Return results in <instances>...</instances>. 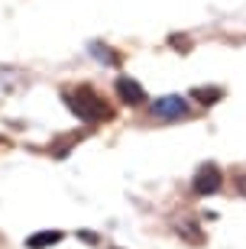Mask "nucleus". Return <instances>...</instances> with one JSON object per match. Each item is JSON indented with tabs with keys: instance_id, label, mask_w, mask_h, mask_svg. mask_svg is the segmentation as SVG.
<instances>
[{
	"instance_id": "39448f33",
	"label": "nucleus",
	"mask_w": 246,
	"mask_h": 249,
	"mask_svg": "<svg viewBox=\"0 0 246 249\" xmlns=\"http://www.w3.org/2000/svg\"><path fill=\"white\" fill-rule=\"evenodd\" d=\"M88 55H91V58H97V62L104 65V68H117V65L123 62V58H120V52H117V49L104 46L100 39H94V42H88Z\"/></svg>"
},
{
	"instance_id": "f03ea898",
	"label": "nucleus",
	"mask_w": 246,
	"mask_h": 249,
	"mask_svg": "<svg viewBox=\"0 0 246 249\" xmlns=\"http://www.w3.org/2000/svg\"><path fill=\"white\" fill-rule=\"evenodd\" d=\"M149 113H152L155 120H172L175 123V120H188L191 117V107L178 94H165V97H155L149 104Z\"/></svg>"
},
{
	"instance_id": "423d86ee",
	"label": "nucleus",
	"mask_w": 246,
	"mask_h": 249,
	"mask_svg": "<svg viewBox=\"0 0 246 249\" xmlns=\"http://www.w3.org/2000/svg\"><path fill=\"white\" fill-rule=\"evenodd\" d=\"M62 240H65L62 230H42V233H33L26 240V249H49V246H55V243H62Z\"/></svg>"
},
{
	"instance_id": "0eeeda50",
	"label": "nucleus",
	"mask_w": 246,
	"mask_h": 249,
	"mask_svg": "<svg viewBox=\"0 0 246 249\" xmlns=\"http://www.w3.org/2000/svg\"><path fill=\"white\" fill-rule=\"evenodd\" d=\"M191 97L201 107H214V104L224 97V88H214V84H208V88H191Z\"/></svg>"
},
{
	"instance_id": "f257e3e1",
	"label": "nucleus",
	"mask_w": 246,
	"mask_h": 249,
	"mask_svg": "<svg viewBox=\"0 0 246 249\" xmlns=\"http://www.w3.org/2000/svg\"><path fill=\"white\" fill-rule=\"evenodd\" d=\"M62 101H65V107L72 110V117H78L81 123H104V120H110V104L94 91L91 84L65 88Z\"/></svg>"
},
{
	"instance_id": "7ed1b4c3",
	"label": "nucleus",
	"mask_w": 246,
	"mask_h": 249,
	"mask_svg": "<svg viewBox=\"0 0 246 249\" xmlns=\"http://www.w3.org/2000/svg\"><path fill=\"white\" fill-rule=\"evenodd\" d=\"M220 188H224V172H220L214 162H208V165H201L198 172H194L191 191L198 194V197H214V194H220Z\"/></svg>"
},
{
	"instance_id": "6e6552de",
	"label": "nucleus",
	"mask_w": 246,
	"mask_h": 249,
	"mask_svg": "<svg viewBox=\"0 0 246 249\" xmlns=\"http://www.w3.org/2000/svg\"><path fill=\"white\" fill-rule=\"evenodd\" d=\"M78 240L81 243H100V236L94 230H78Z\"/></svg>"
},
{
	"instance_id": "20e7f679",
	"label": "nucleus",
	"mask_w": 246,
	"mask_h": 249,
	"mask_svg": "<svg viewBox=\"0 0 246 249\" xmlns=\"http://www.w3.org/2000/svg\"><path fill=\"white\" fill-rule=\"evenodd\" d=\"M114 91H117V97L127 107H139V104H146V88L136 81V78H130V74H120L117 84H114Z\"/></svg>"
}]
</instances>
